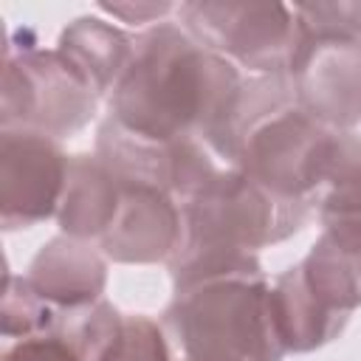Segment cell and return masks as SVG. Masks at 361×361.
Returning a JSON list of instances; mask_svg holds the SVG:
<instances>
[{"label": "cell", "instance_id": "cell-17", "mask_svg": "<svg viewBox=\"0 0 361 361\" xmlns=\"http://www.w3.org/2000/svg\"><path fill=\"white\" fill-rule=\"evenodd\" d=\"M124 316L104 299L85 307H62L54 336L62 338L82 361H104L121 333Z\"/></svg>", "mask_w": 361, "mask_h": 361}, {"label": "cell", "instance_id": "cell-9", "mask_svg": "<svg viewBox=\"0 0 361 361\" xmlns=\"http://www.w3.org/2000/svg\"><path fill=\"white\" fill-rule=\"evenodd\" d=\"M288 76L299 104L327 130L361 124V42L302 45Z\"/></svg>", "mask_w": 361, "mask_h": 361}, {"label": "cell", "instance_id": "cell-19", "mask_svg": "<svg viewBox=\"0 0 361 361\" xmlns=\"http://www.w3.org/2000/svg\"><path fill=\"white\" fill-rule=\"evenodd\" d=\"M299 28V48L319 42H361V3H296L290 6Z\"/></svg>", "mask_w": 361, "mask_h": 361}, {"label": "cell", "instance_id": "cell-15", "mask_svg": "<svg viewBox=\"0 0 361 361\" xmlns=\"http://www.w3.org/2000/svg\"><path fill=\"white\" fill-rule=\"evenodd\" d=\"M299 271L307 290L327 310L350 319V313L361 307V259L338 248L327 234L313 243Z\"/></svg>", "mask_w": 361, "mask_h": 361}, {"label": "cell", "instance_id": "cell-22", "mask_svg": "<svg viewBox=\"0 0 361 361\" xmlns=\"http://www.w3.org/2000/svg\"><path fill=\"white\" fill-rule=\"evenodd\" d=\"M99 11L118 17L127 25H144V23H164V17L169 11H178V6L172 3H99Z\"/></svg>", "mask_w": 361, "mask_h": 361}, {"label": "cell", "instance_id": "cell-3", "mask_svg": "<svg viewBox=\"0 0 361 361\" xmlns=\"http://www.w3.org/2000/svg\"><path fill=\"white\" fill-rule=\"evenodd\" d=\"M268 279H212L175 290L164 333L175 361H282Z\"/></svg>", "mask_w": 361, "mask_h": 361}, {"label": "cell", "instance_id": "cell-10", "mask_svg": "<svg viewBox=\"0 0 361 361\" xmlns=\"http://www.w3.org/2000/svg\"><path fill=\"white\" fill-rule=\"evenodd\" d=\"M183 240L180 203L158 189L141 183H121V203L110 228L99 240V251L124 265L169 262Z\"/></svg>", "mask_w": 361, "mask_h": 361}, {"label": "cell", "instance_id": "cell-5", "mask_svg": "<svg viewBox=\"0 0 361 361\" xmlns=\"http://www.w3.org/2000/svg\"><path fill=\"white\" fill-rule=\"evenodd\" d=\"M99 96L56 48L3 51L0 130H37L68 138L96 113Z\"/></svg>", "mask_w": 361, "mask_h": 361}, {"label": "cell", "instance_id": "cell-1", "mask_svg": "<svg viewBox=\"0 0 361 361\" xmlns=\"http://www.w3.org/2000/svg\"><path fill=\"white\" fill-rule=\"evenodd\" d=\"M240 87L234 62L203 48L183 25L164 20L135 37L133 59L107 96L110 118L147 138L206 144L228 118Z\"/></svg>", "mask_w": 361, "mask_h": 361}, {"label": "cell", "instance_id": "cell-16", "mask_svg": "<svg viewBox=\"0 0 361 361\" xmlns=\"http://www.w3.org/2000/svg\"><path fill=\"white\" fill-rule=\"evenodd\" d=\"M175 290H186L212 279H262L257 254L223 245H180L169 257Z\"/></svg>", "mask_w": 361, "mask_h": 361}, {"label": "cell", "instance_id": "cell-14", "mask_svg": "<svg viewBox=\"0 0 361 361\" xmlns=\"http://www.w3.org/2000/svg\"><path fill=\"white\" fill-rule=\"evenodd\" d=\"M268 296H271V316L285 353H310L316 347H324L347 324V316L327 310L307 290L299 265L279 274Z\"/></svg>", "mask_w": 361, "mask_h": 361}, {"label": "cell", "instance_id": "cell-8", "mask_svg": "<svg viewBox=\"0 0 361 361\" xmlns=\"http://www.w3.org/2000/svg\"><path fill=\"white\" fill-rule=\"evenodd\" d=\"M71 158L37 130H0V223L6 231L56 217Z\"/></svg>", "mask_w": 361, "mask_h": 361}, {"label": "cell", "instance_id": "cell-11", "mask_svg": "<svg viewBox=\"0 0 361 361\" xmlns=\"http://www.w3.org/2000/svg\"><path fill=\"white\" fill-rule=\"evenodd\" d=\"M25 276L48 302L59 307H85L104 293L107 257L87 240L59 234L37 251Z\"/></svg>", "mask_w": 361, "mask_h": 361}, {"label": "cell", "instance_id": "cell-18", "mask_svg": "<svg viewBox=\"0 0 361 361\" xmlns=\"http://www.w3.org/2000/svg\"><path fill=\"white\" fill-rule=\"evenodd\" d=\"M59 313H62V307L48 302L28 282V276L6 274L3 307H0V322H3L6 338L23 341V338H37V336H54Z\"/></svg>", "mask_w": 361, "mask_h": 361}, {"label": "cell", "instance_id": "cell-21", "mask_svg": "<svg viewBox=\"0 0 361 361\" xmlns=\"http://www.w3.org/2000/svg\"><path fill=\"white\" fill-rule=\"evenodd\" d=\"M3 361H82V358L62 338H56V336H37V338L14 341L3 353Z\"/></svg>", "mask_w": 361, "mask_h": 361}, {"label": "cell", "instance_id": "cell-20", "mask_svg": "<svg viewBox=\"0 0 361 361\" xmlns=\"http://www.w3.org/2000/svg\"><path fill=\"white\" fill-rule=\"evenodd\" d=\"M104 361H175V355L161 324H155L149 316L130 313L124 316L121 333Z\"/></svg>", "mask_w": 361, "mask_h": 361}, {"label": "cell", "instance_id": "cell-12", "mask_svg": "<svg viewBox=\"0 0 361 361\" xmlns=\"http://www.w3.org/2000/svg\"><path fill=\"white\" fill-rule=\"evenodd\" d=\"M121 203V180L116 172L93 152L71 155L65 192L56 209V223L62 234L76 240H102L110 228Z\"/></svg>", "mask_w": 361, "mask_h": 361}, {"label": "cell", "instance_id": "cell-6", "mask_svg": "<svg viewBox=\"0 0 361 361\" xmlns=\"http://www.w3.org/2000/svg\"><path fill=\"white\" fill-rule=\"evenodd\" d=\"M178 20L203 48L259 76L290 73L299 51L296 17L285 3L195 0L178 6Z\"/></svg>", "mask_w": 361, "mask_h": 361}, {"label": "cell", "instance_id": "cell-2", "mask_svg": "<svg viewBox=\"0 0 361 361\" xmlns=\"http://www.w3.org/2000/svg\"><path fill=\"white\" fill-rule=\"evenodd\" d=\"M333 130L296 99L288 73L243 79L237 102L206 147L288 200L316 203V164Z\"/></svg>", "mask_w": 361, "mask_h": 361}, {"label": "cell", "instance_id": "cell-7", "mask_svg": "<svg viewBox=\"0 0 361 361\" xmlns=\"http://www.w3.org/2000/svg\"><path fill=\"white\" fill-rule=\"evenodd\" d=\"M96 155L116 172L121 183L158 186L178 203L197 195L220 172L200 138L158 141L127 130L110 116L99 124Z\"/></svg>", "mask_w": 361, "mask_h": 361}, {"label": "cell", "instance_id": "cell-4", "mask_svg": "<svg viewBox=\"0 0 361 361\" xmlns=\"http://www.w3.org/2000/svg\"><path fill=\"white\" fill-rule=\"evenodd\" d=\"M316 203L288 200L251 180L243 169H220L197 195L180 203V245H223L257 251L296 234Z\"/></svg>", "mask_w": 361, "mask_h": 361}, {"label": "cell", "instance_id": "cell-13", "mask_svg": "<svg viewBox=\"0 0 361 361\" xmlns=\"http://www.w3.org/2000/svg\"><path fill=\"white\" fill-rule=\"evenodd\" d=\"M56 51L102 99L110 96L118 79L124 76L135 51V39L127 37L113 23L96 14H85L62 28L56 39Z\"/></svg>", "mask_w": 361, "mask_h": 361}]
</instances>
